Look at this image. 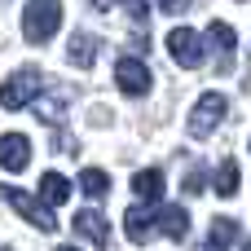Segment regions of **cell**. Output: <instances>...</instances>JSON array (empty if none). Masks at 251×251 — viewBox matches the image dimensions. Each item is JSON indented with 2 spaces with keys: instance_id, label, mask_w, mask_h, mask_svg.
Wrapping results in <instances>:
<instances>
[{
  "instance_id": "cell-1",
  "label": "cell",
  "mask_w": 251,
  "mask_h": 251,
  "mask_svg": "<svg viewBox=\"0 0 251 251\" xmlns=\"http://www.w3.org/2000/svg\"><path fill=\"white\" fill-rule=\"evenodd\" d=\"M57 26H62V0H26V9H22V40L26 44H49Z\"/></svg>"
},
{
  "instance_id": "cell-2",
  "label": "cell",
  "mask_w": 251,
  "mask_h": 251,
  "mask_svg": "<svg viewBox=\"0 0 251 251\" xmlns=\"http://www.w3.org/2000/svg\"><path fill=\"white\" fill-rule=\"evenodd\" d=\"M44 88H49V79H44V71H40V66H18V71L0 84V106H4V110L31 106Z\"/></svg>"
},
{
  "instance_id": "cell-3",
  "label": "cell",
  "mask_w": 251,
  "mask_h": 251,
  "mask_svg": "<svg viewBox=\"0 0 251 251\" xmlns=\"http://www.w3.org/2000/svg\"><path fill=\"white\" fill-rule=\"evenodd\" d=\"M0 199L18 212V216H26L40 234H57V216H53V207H44L35 194H22V190H9V185H0Z\"/></svg>"
},
{
  "instance_id": "cell-4",
  "label": "cell",
  "mask_w": 251,
  "mask_h": 251,
  "mask_svg": "<svg viewBox=\"0 0 251 251\" xmlns=\"http://www.w3.org/2000/svg\"><path fill=\"white\" fill-rule=\"evenodd\" d=\"M225 110H229V97L225 93H203L199 101H194V110H190V132L194 137H212L216 132V124L225 119Z\"/></svg>"
},
{
  "instance_id": "cell-5",
  "label": "cell",
  "mask_w": 251,
  "mask_h": 251,
  "mask_svg": "<svg viewBox=\"0 0 251 251\" xmlns=\"http://www.w3.org/2000/svg\"><path fill=\"white\" fill-rule=\"evenodd\" d=\"M150 66L141 62V57H119V66H115V84L128 93V97H146L150 93Z\"/></svg>"
},
{
  "instance_id": "cell-6",
  "label": "cell",
  "mask_w": 251,
  "mask_h": 251,
  "mask_svg": "<svg viewBox=\"0 0 251 251\" xmlns=\"http://www.w3.org/2000/svg\"><path fill=\"white\" fill-rule=\"evenodd\" d=\"M168 53H172L181 66H203V40H199L190 26H172V31H168Z\"/></svg>"
},
{
  "instance_id": "cell-7",
  "label": "cell",
  "mask_w": 251,
  "mask_h": 251,
  "mask_svg": "<svg viewBox=\"0 0 251 251\" xmlns=\"http://www.w3.org/2000/svg\"><path fill=\"white\" fill-rule=\"evenodd\" d=\"M71 229L79 234V238H88L93 247H110V225H106V216L97 212V207H84V212H75V221H71Z\"/></svg>"
},
{
  "instance_id": "cell-8",
  "label": "cell",
  "mask_w": 251,
  "mask_h": 251,
  "mask_svg": "<svg viewBox=\"0 0 251 251\" xmlns=\"http://www.w3.org/2000/svg\"><path fill=\"white\" fill-rule=\"evenodd\" d=\"M154 212H159V203H137V207H128V212H124V234H128L132 243H146V238L154 234Z\"/></svg>"
},
{
  "instance_id": "cell-9",
  "label": "cell",
  "mask_w": 251,
  "mask_h": 251,
  "mask_svg": "<svg viewBox=\"0 0 251 251\" xmlns=\"http://www.w3.org/2000/svg\"><path fill=\"white\" fill-rule=\"evenodd\" d=\"M26 163H31V141H26L22 132L0 137V168H4V172H22Z\"/></svg>"
},
{
  "instance_id": "cell-10",
  "label": "cell",
  "mask_w": 251,
  "mask_h": 251,
  "mask_svg": "<svg viewBox=\"0 0 251 251\" xmlns=\"http://www.w3.org/2000/svg\"><path fill=\"white\" fill-rule=\"evenodd\" d=\"M154 234L185 238V234H190V212H185V207H159V212H154Z\"/></svg>"
},
{
  "instance_id": "cell-11",
  "label": "cell",
  "mask_w": 251,
  "mask_h": 251,
  "mask_svg": "<svg viewBox=\"0 0 251 251\" xmlns=\"http://www.w3.org/2000/svg\"><path fill=\"white\" fill-rule=\"evenodd\" d=\"M66 199H71V181L62 172H44L40 176V203L44 207H62Z\"/></svg>"
},
{
  "instance_id": "cell-12",
  "label": "cell",
  "mask_w": 251,
  "mask_h": 251,
  "mask_svg": "<svg viewBox=\"0 0 251 251\" xmlns=\"http://www.w3.org/2000/svg\"><path fill=\"white\" fill-rule=\"evenodd\" d=\"M97 53H101V40H97V35H88V31H75V35H71V53H66V57H71L75 66H93Z\"/></svg>"
},
{
  "instance_id": "cell-13",
  "label": "cell",
  "mask_w": 251,
  "mask_h": 251,
  "mask_svg": "<svg viewBox=\"0 0 251 251\" xmlns=\"http://www.w3.org/2000/svg\"><path fill=\"white\" fill-rule=\"evenodd\" d=\"M66 101H71V93L62 88L57 97H53V88H44V97H35L31 106H35V115L44 119V124H62V115H66Z\"/></svg>"
},
{
  "instance_id": "cell-14",
  "label": "cell",
  "mask_w": 251,
  "mask_h": 251,
  "mask_svg": "<svg viewBox=\"0 0 251 251\" xmlns=\"http://www.w3.org/2000/svg\"><path fill=\"white\" fill-rule=\"evenodd\" d=\"M132 194H137L141 203H159V199H163V172H159V168L137 172V176H132Z\"/></svg>"
},
{
  "instance_id": "cell-15",
  "label": "cell",
  "mask_w": 251,
  "mask_h": 251,
  "mask_svg": "<svg viewBox=\"0 0 251 251\" xmlns=\"http://www.w3.org/2000/svg\"><path fill=\"white\" fill-rule=\"evenodd\" d=\"M238 234H243V229H238V221L216 216V221H212V234H207V243H203V251H229V243H234Z\"/></svg>"
},
{
  "instance_id": "cell-16",
  "label": "cell",
  "mask_w": 251,
  "mask_h": 251,
  "mask_svg": "<svg viewBox=\"0 0 251 251\" xmlns=\"http://www.w3.org/2000/svg\"><path fill=\"white\" fill-rule=\"evenodd\" d=\"M238 185H243V172H238V163H234V159H225V163L216 168V181H212L216 199H234V194H238Z\"/></svg>"
},
{
  "instance_id": "cell-17",
  "label": "cell",
  "mask_w": 251,
  "mask_h": 251,
  "mask_svg": "<svg viewBox=\"0 0 251 251\" xmlns=\"http://www.w3.org/2000/svg\"><path fill=\"white\" fill-rule=\"evenodd\" d=\"M207 40H212V49H216L221 57H234V49H238V35H234L229 22H212V26H207Z\"/></svg>"
},
{
  "instance_id": "cell-18",
  "label": "cell",
  "mask_w": 251,
  "mask_h": 251,
  "mask_svg": "<svg viewBox=\"0 0 251 251\" xmlns=\"http://www.w3.org/2000/svg\"><path fill=\"white\" fill-rule=\"evenodd\" d=\"M79 190H84L88 199H101V194L110 190V176H106L101 168H84V172H79Z\"/></svg>"
},
{
  "instance_id": "cell-19",
  "label": "cell",
  "mask_w": 251,
  "mask_h": 251,
  "mask_svg": "<svg viewBox=\"0 0 251 251\" xmlns=\"http://www.w3.org/2000/svg\"><path fill=\"white\" fill-rule=\"evenodd\" d=\"M119 4H124V13L132 18V26L146 31V13H150V4H146V0H119Z\"/></svg>"
},
{
  "instance_id": "cell-20",
  "label": "cell",
  "mask_w": 251,
  "mask_h": 251,
  "mask_svg": "<svg viewBox=\"0 0 251 251\" xmlns=\"http://www.w3.org/2000/svg\"><path fill=\"white\" fill-rule=\"evenodd\" d=\"M181 185H185V194H190V199H194V194H203V185H207V172H203V168H190V172H185V181H181Z\"/></svg>"
},
{
  "instance_id": "cell-21",
  "label": "cell",
  "mask_w": 251,
  "mask_h": 251,
  "mask_svg": "<svg viewBox=\"0 0 251 251\" xmlns=\"http://www.w3.org/2000/svg\"><path fill=\"white\" fill-rule=\"evenodd\" d=\"M159 9H163V13H185L190 0H159Z\"/></svg>"
},
{
  "instance_id": "cell-22",
  "label": "cell",
  "mask_w": 251,
  "mask_h": 251,
  "mask_svg": "<svg viewBox=\"0 0 251 251\" xmlns=\"http://www.w3.org/2000/svg\"><path fill=\"white\" fill-rule=\"evenodd\" d=\"M88 4H93V9H97V13H106V9H115V4H119V0H88Z\"/></svg>"
},
{
  "instance_id": "cell-23",
  "label": "cell",
  "mask_w": 251,
  "mask_h": 251,
  "mask_svg": "<svg viewBox=\"0 0 251 251\" xmlns=\"http://www.w3.org/2000/svg\"><path fill=\"white\" fill-rule=\"evenodd\" d=\"M57 251H79V247H57Z\"/></svg>"
},
{
  "instance_id": "cell-24",
  "label": "cell",
  "mask_w": 251,
  "mask_h": 251,
  "mask_svg": "<svg viewBox=\"0 0 251 251\" xmlns=\"http://www.w3.org/2000/svg\"><path fill=\"white\" fill-rule=\"evenodd\" d=\"M243 251H251V243H247V247H243Z\"/></svg>"
},
{
  "instance_id": "cell-25",
  "label": "cell",
  "mask_w": 251,
  "mask_h": 251,
  "mask_svg": "<svg viewBox=\"0 0 251 251\" xmlns=\"http://www.w3.org/2000/svg\"><path fill=\"white\" fill-rule=\"evenodd\" d=\"M0 251H9V247H0Z\"/></svg>"
}]
</instances>
